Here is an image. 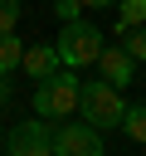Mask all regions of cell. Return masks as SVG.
<instances>
[{
  "label": "cell",
  "mask_w": 146,
  "mask_h": 156,
  "mask_svg": "<svg viewBox=\"0 0 146 156\" xmlns=\"http://www.w3.org/2000/svg\"><path fill=\"white\" fill-rule=\"evenodd\" d=\"M54 49H58L63 68H88V63H97V54H102V29H97L88 15H73V20H63Z\"/></svg>",
  "instance_id": "6da1fadb"
},
{
  "label": "cell",
  "mask_w": 146,
  "mask_h": 156,
  "mask_svg": "<svg viewBox=\"0 0 146 156\" xmlns=\"http://www.w3.org/2000/svg\"><path fill=\"white\" fill-rule=\"evenodd\" d=\"M78 88H83L78 68H58V73L39 78V88H34V112L49 117V122L73 117V112H78Z\"/></svg>",
  "instance_id": "7a4b0ae2"
},
{
  "label": "cell",
  "mask_w": 146,
  "mask_h": 156,
  "mask_svg": "<svg viewBox=\"0 0 146 156\" xmlns=\"http://www.w3.org/2000/svg\"><path fill=\"white\" fill-rule=\"evenodd\" d=\"M78 112L97 127V132H112V127H122V112H127V102H122V88H112L107 78H97V83H83L78 88Z\"/></svg>",
  "instance_id": "3957f363"
},
{
  "label": "cell",
  "mask_w": 146,
  "mask_h": 156,
  "mask_svg": "<svg viewBox=\"0 0 146 156\" xmlns=\"http://www.w3.org/2000/svg\"><path fill=\"white\" fill-rule=\"evenodd\" d=\"M102 151H107V141L88 117L83 122H73V117L54 122V156H102Z\"/></svg>",
  "instance_id": "277c9868"
},
{
  "label": "cell",
  "mask_w": 146,
  "mask_h": 156,
  "mask_svg": "<svg viewBox=\"0 0 146 156\" xmlns=\"http://www.w3.org/2000/svg\"><path fill=\"white\" fill-rule=\"evenodd\" d=\"M5 151L10 156H49L54 151V122L49 117H29V122H15L10 136H5Z\"/></svg>",
  "instance_id": "5b68a950"
},
{
  "label": "cell",
  "mask_w": 146,
  "mask_h": 156,
  "mask_svg": "<svg viewBox=\"0 0 146 156\" xmlns=\"http://www.w3.org/2000/svg\"><path fill=\"white\" fill-rule=\"evenodd\" d=\"M97 73H102L112 88H122V83L136 78V58L127 54V44H102V54H97Z\"/></svg>",
  "instance_id": "8992f818"
},
{
  "label": "cell",
  "mask_w": 146,
  "mask_h": 156,
  "mask_svg": "<svg viewBox=\"0 0 146 156\" xmlns=\"http://www.w3.org/2000/svg\"><path fill=\"white\" fill-rule=\"evenodd\" d=\"M19 68L39 83V78H49V73H58L63 68V58H58V49L54 44H24V58H19Z\"/></svg>",
  "instance_id": "52a82bcc"
},
{
  "label": "cell",
  "mask_w": 146,
  "mask_h": 156,
  "mask_svg": "<svg viewBox=\"0 0 146 156\" xmlns=\"http://www.w3.org/2000/svg\"><path fill=\"white\" fill-rule=\"evenodd\" d=\"M146 24V0H117V34Z\"/></svg>",
  "instance_id": "ba28073f"
},
{
  "label": "cell",
  "mask_w": 146,
  "mask_h": 156,
  "mask_svg": "<svg viewBox=\"0 0 146 156\" xmlns=\"http://www.w3.org/2000/svg\"><path fill=\"white\" fill-rule=\"evenodd\" d=\"M122 132H127V141H146V102H131L122 112Z\"/></svg>",
  "instance_id": "9c48e42d"
},
{
  "label": "cell",
  "mask_w": 146,
  "mask_h": 156,
  "mask_svg": "<svg viewBox=\"0 0 146 156\" xmlns=\"http://www.w3.org/2000/svg\"><path fill=\"white\" fill-rule=\"evenodd\" d=\"M19 58H24V44L15 39V29H5V34H0V73H15Z\"/></svg>",
  "instance_id": "30bf717a"
},
{
  "label": "cell",
  "mask_w": 146,
  "mask_h": 156,
  "mask_svg": "<svg viewBox=\"0 0 146 156\" xmlns=\"http://www.w3.org/2000/svg\"><path fill=\"white\" fill-rule=\"evenodd\" d=\"M122 39H127V54H131V58L141 63V58H146V24H136V29H127Z\"/></svg>",
  "instance_id": "8fae6325"
},
{
  "label": "cell",
  "mask_w": 146,
  "mask_h": 156,
  "mask_svg": "<svg viewBox=\"0 0 146 156\" xmlns=\"http://www.w3.org/2000/svg\"><path fill=\"white\" fill-rule=\"evenodd\" d=\"M19 24V0H0V34Z\"/></svg>",
  "instance_id": "7c38bea8"
},
{
  "label": "cell",
  "mask_w": 146,
  "mask_h": 156,
  "mask_svg": "<svg viewBox=\"0 0 146 156\" xmlns=\"http://www.w3.org/2000/svg\"><path fill=\"white\" fill-rule=\"evenodd\" d=\"M54 10H58V20H73V15H83V0H54Z\"/></svg>",
  "instance_id": "4fadbf2b"
},
{
  "label": "cell",
  "mask_w": 146,
  "mask_h": 156,
  "mask_svg": "<svg viewBox=\"0 0 146 156\" xmlns=\"http://www.w3.org/2000/svg\"><path fill=\"white\" fill-rule=\"evenodd\" d=\"M10 98H15V83H10V73H0V107H5Z\"/></svg>",
  "instance_id": "5bb4252c"
},
{
  "label": "cell",
  "mask_w": 146,
  "mask_h": 156,
  "mask_svg": "<svg viewBox=\"0 0 146 156\" xmlns=\"http://www.w3.org/2000/svg\"><path fill=\"white\" fill-rule=\"evenodd\" d=\"M102 5H117V0H83V10H102Z\"/></svg>",
  "instance_id": "9a60e30c"
}]
</instances>
